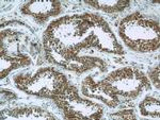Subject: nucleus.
I'll use <instances>...</instances> for the list:
<instances>
[{"instance_id":"0eeeda50","label":"nucleus","mask_w":160,"mask_h":120,"mask_svg":"<svg viewBox=\"0 0 160 120\" xmlns=\"http://www.w3.org/2000/svg\"><path fill=\"white\" fill-rule=\"evenodd\" d=\"M148 79L153 82V84L156 86L157 88H159V65H157V67H155L153 70L149 71L148 73Z\"/></svg>"},{"instance_id":"423d86ee","label":"nucleus","mask_w":160,"mask_h":120,"mask_svg":"<svg viewBox=\"0 0 160 120\" xmlns=\"http://www.w3.org/2000/svg\"><path fill=\"white\" fill-rule=\"evenodd\" d=\"M111 118H118V119H136V115L133 114V111H121L118 114L110 115Z\"/></svg>"},{"instance_id":"f257e3e1","label":"nucleus","mask_w":160,"mask_h":120,"mask_svg":"<svg viewBox=\"0 0 160 120\" xmlns=\"http://www.w3.org/2000/svg\"><path fill=\"white\" fill-rule=\"evenodd\" d=\"M22 12L33 16L40 24L50 16H57L61 12V3L58 1H31L22 7Z\"/></svg>"},{"instance_id":"20e7f679","label":"nucleus","mask_w":160,"mask_h":120,"mask_svg":"<svg viewBox=\"0 0 160 120\" xmlns=\"http://www.w3.org/2000/svg\"><path fill=\"white\" fill-rule=\"evenodd\" d=\"M86 3L108 13L121 12L129 7V1H86Z\"/></svg>"},{"instance_id":"f03ea898","label":"nucleus","mask_w":160,"mask_h":120,"mask_svg":"<svg viewBox=\"0 0 160 120\" xmlns=\"http://www.w3.org/2000/svg\"><path fill=\"white\" fill-rule=\"evenodd\" d=\"M82 94L87 97H91L95 98L99 101H102L104 103L107 104L109 108H115L118 104V97H111L109 95L102 91L97 85L96 82L93 81L92 78H87L82 83Z\"/></svg>"},{"instance_id":"7ed1b4c3","label":"nucleus","mask_w":160,"mask_h":120,"mask_svg":"<svg viewBox=\"0 0 160 120\" xmlns=\"http://www.w3.org/2000/svg\"><path fill=\"white\" fill-rule=\"evenodd\" d=\"M10 116L14 118H53V116H51L47 112L35 106L15 108L11 111Z\"/></svg>"},{"instance_id":"39448f33","label":"nucleus","mask_w":160,"mask_h":120,"mask_svg":"<svg viewBox=\"0 0 160 120\" xmlns=\"http://www.w3.org/2000/svg\"><path fill=\"white\" fill-rule=\"evenodd\" d=\"M140 113L144 117L159 118V100L153 97H146L139 105Z\"/></svg>"}]
</instances>
